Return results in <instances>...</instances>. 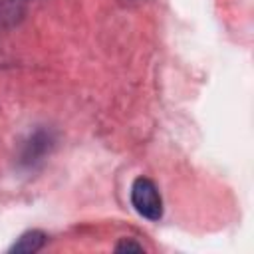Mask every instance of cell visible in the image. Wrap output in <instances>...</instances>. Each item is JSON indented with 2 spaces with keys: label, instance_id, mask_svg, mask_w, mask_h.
I'll return each mask as SVG.
<instances>
[{
  "label": "cell",
  "instance_id": "obj_1",
  "mask_svg": "<svg viewBox=\"0 0 254 254\" xmlns=\"http://www.w3.org/2000/svg\"><path fill=\"white\" fill-rule=\"evenodd\" d=\"M131 202L135 210L149 218V220H159L163 216V200L161 194L155 187V183L147 177H139L131 185Z\"/></svg>",
  "mask_w": 254,
  "mask_h": 254
},
{
  "label": "cell",
  "instance_id": "obj_3",
  "mask_svg": "<svg viewBox=\"0 0 254 254\" xmlns=\"http://www.w3.org/2000/svg\"><path fill=\"white\" fill-rule=\"evenodd\" d=\"M115 250H117V252H131V250H133V252H141L143 246L137 244V242H133V240H127V238H125V240H121V242L117 244Z\"/></svg>",
  "mask_w": 254,
  "mask_h": 254
},
{
  "label": "cell",
  "instance_id": "obj_2",
  "mask_svg": "<svg viewBox=\"0 0 254 254\" xmlns=\"http://www.w3.org/2000/svg\"><path fill=\"white\" fill-rule=\"evenodd\" d=\"M46 242V234L40 230H30L18 238V242L10 248V252H22V254H32L38 252Z\"/></svg>",
  "mask_w": 254,
  "mask_h": 254
}]
</instances>
